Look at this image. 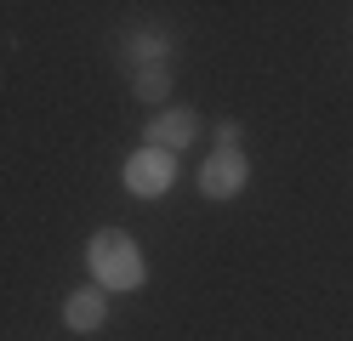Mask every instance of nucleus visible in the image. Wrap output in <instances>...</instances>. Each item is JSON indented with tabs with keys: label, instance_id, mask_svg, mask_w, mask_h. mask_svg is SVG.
<instances>
[{
	"label": "nucleus",
	"instance_id": "nucleus-1",
	"mask_svg": "<svg viewBox=\"0 0 353 341\" xmlns=\"http://www.w3.org/2000/svg\"><path fill=\"white\" fill-rule=\"evenodd\" d=\"M85 267H92V285L108 290V296H137L148 285V262H143V250L137 239L125 234V227H97L92 239H85Z\"/></svg>",
	"mask_w": 353,
	"mask_h": 341
},
{
	"label": "nucleus",
	"instance_id": "nucleus-2",
	"mask_svg": "<svg viewBox=\"0 0 353 341\" xmlns=\"http://www.w3.org/2000/svg\"><path fill=\"white\" fill-rule=\"evenodd\" d=\"M194 136H200V114H194L188 103H165V108H154L148 114V125H143V148H154V154H183Z\"/></svg>",
	"mask_w": 353,
	"mask_h": 341
},
{
	"label": "nucleus",
	"instance_id": "nucleus-3",
	"mask_svg": "<svg viewBox=\"0 0 353 341\" xmlns=\"http://www.w3.org/2000/svg\"><path fill=\"white\" fill-rule=\"evenodd\" d=\"M120 182H125L131 199H160V194H171V182H176V159L154 154V148H131V159L120 165Z\"/></svg>",
	"mask_w": 353,
	"mask_h": 341
},
{
	"label": "nucleus",
	"instance_id": "nucleus-4",
	"mask_svg": "<svg viewBox=\"0 0 353 341\" xmlns=\"http://www.w3.org/2000/svg\"><path fill=\"white\" fill-rule=\"evenodd\" d=\"M194 182H200V194L216 199V205L239 199V194H245V182H251V159H245V148H239V154H223V148L205 154V165H200V176H194Z\"/></svg>",
	"mask_w": 353,
	"mask_h": 341
},
{
	"label": "nucleus",
	"instance_id": "nucleus-5",
	"mask_svg": "<svg viewBox=\"0 0 353 341\" xmlns=\"http://www.w3.org/2000/svg\"><path fill=\"white\" fill-rule=\"evenodd\" d=\"M108 324V290L97 285H80L63 296V330H74V335H97Z\"/></svg>",
	"mask_w": 353,
	"mask_h": 341
},
{
	"label": "nucleus",
	"instance_id": "nucleus-6",
	"mask_svg": "<svg viewBox=\"0 0 353 341\" xmlns=\"http://www.w3.org/2000/svg\"><path fill=\"white\" fill-rule=\"evenodd\" d=\"M171 52H176V40H171L165 29H131V34L120 40V57H125L131 74H137V68H160V63H171Z\"/></svg>",
	"mask_w": 353,
	"mask_h": 341
},
{
	"label": "nucleus",
	"instance_id": "nucleus-7",
	"mask_svg": "<svg viewBox=\"0 0 353 341\" xmlns=\"http://www.w3.org/2000/svg\"><path fill=\"white\" fill-rule=\"evenodd\" d=\"M131 97H137V103H165L171 97V63L137 68V74H131Z\"/></svg>",
	"mask_w": 353,
	"mask_h": 341
},
{
	"label": "nucleus",
	"instance_id": "nucleus-8",
	"mask_svg": "<svg viewBox=\"0 0 353 341\" xmlns=\"http://www.w3.org/2000/svg\"><path fill=\"white\" fill-rule=\"evenodd\" d=\"M239 143H245V125H239V120H216V148L239 154Z\"/></svg>",
	"mask_w": 353,
	"mask_h": 341
}]
</instances>
